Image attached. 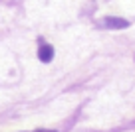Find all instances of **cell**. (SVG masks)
<instances>
[{
	"label": "cell",
	"mask_w": 135,
	"mask_h": 132,
	"mask_svg": "<svg viewBox=\"0 0 135 132\" xmlns=\"http://www.w3.org/2000/svg\"><path fill=\"white\" fill-rule=\"evenodd\" d=\"M36 132H54V130H36Z\"/></svg>",
	"instance_id": "obj_3"
},
{
	"label": "cell",
	"mask_w": 135,
	"mask_h": 132,
	"mask_svg": "<svg viewBox=\"0 0 135 132\" xmlns=\"http://www.w3.org/2000/svg\"><path fill=\"white\" fill-rule=\"evenodd\" d=\"M38 57H40V61H44V63L52 61V57H54V47L48 46V43H42V46L38 47Z\"/></svg>",
	"instance_id": "obj_1"
},
{
	"label": "cell",
	"mask_w": 135,
	"mask_h": 132,
	"mask_svg": "<svg viewBox=\"0 0 135 132\" xmlns=\"http://www.w3.org/2000/svg\"><path fill=\"white\" fill-rule=\"evenodd\" d=\"M103 24L107 26V28H113V30H123V28H127L129 26V22L127 20H123V18H105L103 20Z\"/></svg>",
	"instance_id": "obj_2"
}]
</instances>
